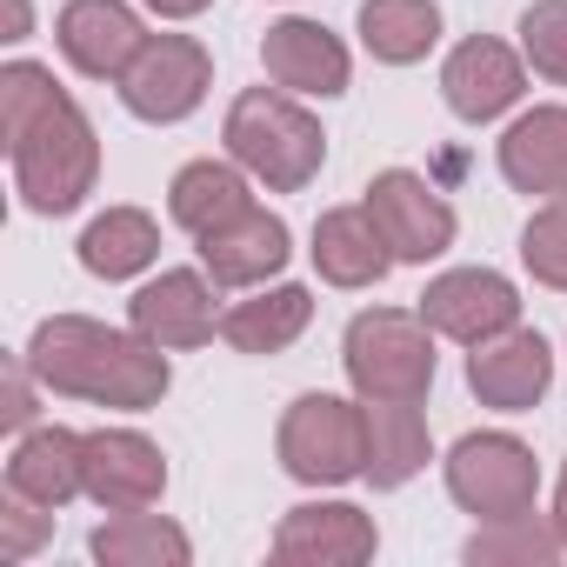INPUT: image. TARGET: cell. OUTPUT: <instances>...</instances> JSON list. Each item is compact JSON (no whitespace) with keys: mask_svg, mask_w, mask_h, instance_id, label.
Segmentation results:
<instances>
[{"mask_svg":"<svg viewBox=\"0 0 567 567\" xmlns=\"http://www.w3.org/2000/svg\"><path fill=\"white\" fill-rule=\"evenodd\" d=\"M308 321H315V295L295 288V280H280V288H247V301H234L220 315V341L234 354L267 361V354H288L308 334Z\"/></svg>","mask_w":567,"mask_h":567,"instance_id":"21","label":"cell"},{"mask_svg":"<svg viewBox=\"0 0 567 567\" xmlns=\"http://www.w3.org/2000/svg\"><path fill=\"white\" fill-rule=\"evenodd\" d=\"M21 354L34 361V374H41L48 394L94 401V408H121V414H147L174 388L167 348H154L134 328L87 321V315H48Z\"/></svg>","mask_w":567,"mask_h":567,"instance_id":"1","label":"cell"},{"mask_svg":"<svg viewBox=\"0 0 567 567\" xmlns=\"http://www.w3.org/2000/svg\"><path fill=\"white\" fill-rule=\"evenodd\" d=\"M161 260V220L147 207H107L81 234V267L94 280H134Z\"/></svg>","mask_w":567,"mask_h":567,"instance_id":"23","label":"cell"},{"mask_svg":"<svg viewBox=\"0 0 567 567\" xmlns=\"http://www.w3.org/2000/svg\"><path fill=\"white\" fill-rule=\"evenodd\" d=\"M147 14H161V21H194V14H207L214 0H141Z\"/></svg>","mask_w":567,"mask_h":567,"instance_id":"33","label":"cell"},{"mask_svg":"<svg viewBox=\"0 0 567 567\" xmlns=\"http://www.w3.org/2000/svg\"><path fill=\"white\" fill-rule=\"evenodd\" d=\"M341 368L361 401H427L434 388V328L421 308H368L341 334Z\"/></svg>","mask_w":567,"mask_h":567,"instance_id":"4","label":"cell"},{"mask_svg":"<svg viewBox=\"0 0 567 567\" xmlns=\"http://www.w3.org/2000/svg\"><path fill=\"white\" fill-rule=\"evenodd\" d=\"M421 321L441 341L474 348V341H494V334L520 328V288L494 267H447L421 288Z\"/></svg>","mask_w":567,"mask_h":567,"instance_id":"8","label":"cell"},{"mask_svg":"<svg viewBox=\"0 0 567 567\" xmlns=\"http://www.w3.org/2000/svg\"><path fill=\"white\" fill-rule=\"evenodd\" d=\"M8 41H28V0H8Z\"/></svg>","mask_w":567,"mask_h":567,"instance_id":"35","label":"cell"},{"mask_svg":"<svg viewBox=\"0 0 567 567\" xmlns=\"http://www.w3.org/2000/svg\"><path fill=\"white\" fill-rule=\"evenodd\" d=\"M288 254H295V234L267 207H247L227 227L200 234V267L214 274V288H267V280L288 267Z\"/></svg>","mask_w":567,"mask_h":567,"instance_id":"17","label":"cell"},{"mask_svg":"<svg viewBox=\"0 0 567 567\" xmlns=\"http://www.w3.org/2000/svg\"><path fill=\"white\" fill-rule=\"evenodd\" d=\"M8 161H14V194L28 214H74L101 181V141L74 94H61L28 134H14Z\"/></svg>","mask_w":567,"mask_h":567,"instance_id":"3","label":"cell"},{"mask_svg":"<svg viewBox=\"0 0 567 567\" xmlns=\"http://www.w3.org/2000/svg\"><path fill=\"white\" fill-rule=\"evenodd\" d=\"M127 328L147 334L167 354L207 348L220 334V308H214V274L207 267H161L147 288L127 301Z\"/></svg>","mask_w":567,"mask_h":567,"instance_id":"10","label":"cell"},{"mask_svg":"<svg viewBox=\"0 0 567 567\" xmlns=\"http://www.w3.org/2000/svg\"><path fill=\"white\" fill-rule=\"evenodd\" d=\"M554 527H560V540H567V461H560V481H554Z\"/></svg>","mask_w":567,"mask_h":567,"instance_id":"34","label":"cell"},{"mask_svg":"<svg viewBox=\"0 0 567 567\" xmlns=\"http://www.w3.org/2000/svg\"><path fill=\"white\" fill-rule=\"evenodd\" d=\"M167 494V454L134 427H94L87 434V501L107 514L154 507Z\"/></svg>","mask_w":567,"mask_h":567,"instance_id":"16","label":"cell"},{"mask_svg":"<svg viewBox=\"0 0 567 567\" xmlns=\"http://www.w3.org/2000/svg\"><path fill=\"white\" fill-rule=\"evenodd\" d=\"M520 267L540 280V288L567 295V194L527 214V227H520Z\"/></svg>","mask_w":567,"mask_h":567,"instance_id":"29","label":"cell"},{"mask_svg":"<svg viewBox=\"0 0 567 567\" xmlns=\"http://www.w3.org/2000/svg\"><path fill=\"white\" fill-rule=\"evenodd\" d=\"M361 48L381 61V68H414L441 48V8L434 0H361Z\"/></svg>","mask_w":567,"mask_h":567,"instance_id":"25","label":"cell"},{"mask_svg":"<svg viewBox=\"0 0 567 567\" xmlns=\"http://www.w3.org/2000/svg\"><path fill=\"white\" fill-rule=\"evenodd\" d=\"M54 48L74 74L87 81H121L134 68V54L147 48V28L127 0H68L54 21Z\"/></svg>","mask_w":567,"mask_h":567,"instance_id":"15","label":"cell"},{"mask_svg":"<svg viewBox=\"0 0 567 567\" xmlns=\"http://www.w3.org/2000/svg\"><path fill=\"white\" fill-rule=\"evenodd\" d=\"M467 388L494 414H527L554 388V348L534 328H507L494 341H474L467 348Z\"/></svg>","mask_w":567,"mask_h":567,"instance_id":"13","label":"cell"},{"mask_svg":"<svg viewBox=\"0 0 567 567\" xmlns=\"http://www.w3.org/2000/svg\"><path fill=\"white\" fill-rule=\"evenodd\" d=\"M447 494L474 520H507L527 514L540 494V461L514 434H461L447 454Z\"/></svg>","mask_w":567,"mask_h":567,"instance_id":"6","label":"cell"},{"mask_svg":"<svg viewBox=\"0 0 567 567\" xmlns=\"http://www.w3.org/2000/svg\"><path fill=\"white\" fill-rule=\"evenodd\" d=\"M254 207V174L227 154V161H187L181 174H174V187H167V214H174V227L181 234H214V227H227L234 214H247Z\"/></svg>","mask_w":567,"mask_h":567,"instance_id":"22","label":"cell"},{"mask_svg":"<svg viewBox=\"0 0 567 567\" xmlns=\"http://www.w3.org/2000/svg\"><path fill=\"white\" fill-rule=\"evenodd\" d=\"M274 454L301 487H348L368 481V401L301 394L274 427Z\"/></svg>","mask_w":567,"mask_h":567,"instance_id":"5","label":"cell"},{"mask_svg":"<svg viewBox=\"0 0 567 567\" xmlns=\"http://www.w3.org/2000/svg\"><path fill=\"white\" fill-rule=\"evenodd\" d=\"M520 94H527V61H520V48H507L494 34H467L441 61V101L467 127L501 121L507 107H520Z\"/></svg>","mask_w":567,"mask_h":567,"instance_id":"11","label":"cell"},{"mask_svg":"<svg viewBox=\"0 0 567 567\" xmlns=\"http://www.w3.org/2000/svg\"><path fill=\"white\" fill-rule=\"evenodd\" d=\"M427 461H434V441H427L421 401H368V481L408 487Z\"/></svg>","mask_w":567,"mask_h":567,"instance_id":"24","label":"cell"},{"mask_svg":"<svg viewBox=\"0 0 567 567\" xmlns=\"http://www.w3.org/2000/svg\"><path fill=\"white\" fill-rule=\"evenodd\" d=\"M560 554H567V540H560L554 514H534V507L507 514V520H481L461 547L467 567H554Z\"/></svg>","mask_w":567,"mask_h":567,"instance_id":"27","label":"cell"},{"mask_svg":"<svg viewBox=\"0 0 567 567\" xmlns=\"http://www.w3.org/2000/svg\"><path fill=\"white\" fill-rule=\"evenodd\" d=\"M501 181L514 194H567V107H527L501 134Z\"/></svg>","mask_w":567,"mask_h":567,"instance_id":"20","label":"cell"},{"mask_svg":"<svg viewBox=\"0 0 567 567\" xmlns=\"http://www.w3.org/2000/svg\"><path fill=\"white\" fill-rule=\"evenodd\" d=\"M121 87V107L134 121H154V127H174L187 121L207 87H214V61L194 34H147V48L134 54V68L114 81Z\"/></svg>","mask_w":567,"mask_h":567,"instance_id":"7","label":"cell"},{"mask_svg":"<svg viewBox=\"0 0 567 567\" xmlns=\"http://www.w3.org/2000/svg\"><path fill=\"white\" fill-rule=\"evenodd\" d=\"M87 554H94L101 567H187V560H194V540H187L167 514L134 507V514H107V520L94 527Z\"/></svg>","mask_w":567,"mask_h":567,"instance_id":"26","label":"cell"},{"mask_svg":"<svg viewBox=\"0 0 567 567\" xmlns=\"http://www.w3.org/2000/svg\"><path fill=\"white\" fill-rule=\"evenodd\" d=\"M48 534H54V507L28 501V494H14V487L0 494V560H8V567L34 560Z\"/></svg>","mask_w":567,"mask_h":567,"instance_id":"31","label":"cell"},{"mask_svg":"<svg viewBox=\"0 0 567 567\" xmlns=\"http://www.w3.org/2000/svg\"><path fill=\"white\" fill-rule=\"evenodd\" d=\"M368 214H374V227L388 234V247H394V260H414V267H427V260H441L447 247H454V234H461V220H454V207L414 174V167H381L374 181H368Z\"/></svg>","mask_w":567,"mask_h":567,"instance_id":"9","label":"cell"},{"mask_svg":"<svg viewBox=\"0 0 567 567\" xmlns=\"http://www.w3.org/2000/svg\"><path fill=\"white\" fill-rule=\"evenodd\" d=\"M374 547H381L374 514L354 501H301L274 527V560L288 567H361L374 560Z\"/></svg>","mask_w":567,"mask_h":567,"instance_id":"12","label":"cell"},{"mask_svg":"<svg viewBox=\"0 0 567 567\" xmlns=\"http://www.w3.org/2000/svg\"><path fill=\"white\" fill-rule=\"evenodd\" d=\"M260 68H267L274 87H288V94H301V101H334V94H348V81H354V61H348L341 34L321 28V21H301V14L274 21V28L260 34Z\"/></svg>","mask_w":567,"mask_h":567,"instance_id":"14","label":"cell"},{"mask_svg":"<svg viewBox=\"0 0 567 567\" xmlns=\"http://www.w3.org/2000/svg\"><path fill=\"white\" fill-rule=\"evenodd\" d=\"M8 487L41 501V507H68L87 494V434L74 427H28L8 454Z\"/></svg>","mask_w":567,"mask_h":567,"instance_id":"19","label":"cell"},{"mask_svg":"<svg viewBox=\"0 0 567 567\" xmlns=\"http://www.w3.org/2000/svg\"><path fill=\"white\" fill-rule=\"evenodd\" d=\"M520 61L540 81L567 87V0H534L520 14Z\"/></svg>","mask_w":567,"mask_h":567,"instance_id":"30","label":"cell"},{"mask_svg":"<svg viewBox=\"0 0 567 567\" xmlns=\"http://www.w3.org/2000/svg\"><path fill=\"white\" fill-rule=\"evenodd\" d=\"M220 141L254 174V187H267V194H301L321 174V161H328L321 121L288 87H247V94H234Z\"/></svg>","mask_w":567,"mask_h":567,"instance_id":"2","label":"cell"},{"mask_svg":"<svg viewBox=\"0 0 567 567\" xmlns=\"http://www.w3.org/2000/svg\"><path fill=\"white\" fill-rule=\"evenodd\" d=\"M68 87L54 81V68H41V61H8L0 68V134H28L54 101H61Z\"/></svg>","mask_w":567,"mask_h":567,"instance_id":"28","label":"cell"},{"mask_svg":"<svg viewBox=\"0 0 567 567\" xmlns=\"http://www.w3.org/2000/svg\"><path fill=\"white\" fill-rule=\"evenodd\" d=\"M315 267H321V280L328 288H381L388 280V267H394V247H388V234L374 227V214H368V200H354V207H328L321 220H315Z\"/></svg>","mask_w":567,"mask_h":567,"instance_id":"18","label":"cell"},{"mask_svg":"<svg viewBox=\"0 0 567 567\" xmlns=\"http://www.w3.org/2000/svg\"><path fill=\"white\" fill-rule=\"evenodd\" d=\"M34 381H41V374H34V361H28V354H14V361H8V408H0V421H8L14 434H28V427H34Z\"/></svg>","mask_w":567,"mask_h":567,"instance_id":"32","label":"cell"}]
</instances>
